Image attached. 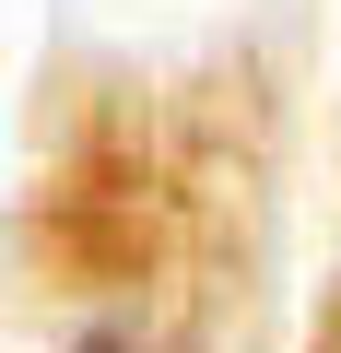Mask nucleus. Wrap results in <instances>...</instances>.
<instances>
[{
	"label": "nucleus",
	"instance_id": "f257e3e1",
	"mask_svg": "<svg viewBox=\"0 0 341 353\" xmlns=\"http://www.w3.org/2000/svg\"><path fill=\"white\" fill-rule=\"evenodd\" d=\"M83 353H141V341H118V330H94V341H83Z\"/></svg>",
	"mask_w": 341,
	"mask_h": 353
}]
</instances>
